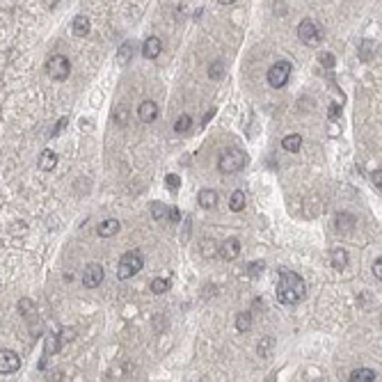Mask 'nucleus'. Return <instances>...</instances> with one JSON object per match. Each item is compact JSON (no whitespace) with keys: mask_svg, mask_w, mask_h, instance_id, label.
Listing matches in <instances>:
<instances>
[{"mask_svg":"<svg viewBox=\"0 0 382 382\" xmlns=\"http://www.w3.org/2000/svg\"><path fill=\"white\" fill-rule=\"evenodd\" d=\"M289 76H291V65L286 60L281 62H275V65L268 69V85H270L272 89H281L286 83H289Z\"/></svg>","mask_w":382,"mask_h":382,"instance_id":"nucleus-4","label":"nucleus"},{"mask_svg":"<svg viewBox=\"0 0 382 382\" xmlns=\"http://www.w3.org/2000/svg\"><path fill=\"white\" fill-rule=\"evenodd\" d=\"M21 368V357L14 350H0V375H10Z\"/></svg>","mask_w":382,"mask_h":382,"instance_id":"nucleus-7","label":"nucleus"},{"mask_svg":"<svg viewBox=\"0 0 382 382\" xmlns=\"http://www.w3.org/2000/svg\"><path fill=\"white\" fill-rule=\"evenodd\" d=\"M373 275L377 277V281L382 279V259H380V257H377V261L373 263Z\"/></svg>","mask_w":382,"mask_h":382,"instance_id":"nucleus-33","label":"nucleus"},{"mask_svg":"<svg viewBox=\"0 0 382 382\" xmlns=\"http://www.w3.org/2000/svg\"><path fill=\"white\" fill-rule=\"evenodd\" d=\"M165 185H167V190H179L181 188V179L176 174H167L165 176Z\"/></svg>","mask_w":382,"mask_h":382,"instance_id":"nucleus-30","label":"nucleus"},{"mask_svg":"<svg viewBox=\"0 0 382 382\" xmlns=\"http://www.w3.org/2000/svg\"><path fill=\"white\" fill-rule=\"evenodd\" d=\"M167 211H170V208H167L163 202H153L151 204V217H153V220H165Z\"/></svg>","mask_w":382,"mask_h":382,"instance_id":"nucleus-26","label":"nucleus"},{"mask_svg":"<svg viewBox=\"0 0 382 382\" xmlns=\"http://www.w3.org/2000/svg\"><path fill=\"white\" fill-rule=\"evenodd\" d=\"M217 249H220V257L225 259V261H234V259H238V254H240V240L238 238H227Z\"/></svg>","mask_w":382,"mask_h":382,"instance_id":"nucleus-11","label":"nucleus"},{"mask_svg":"<svg viewBox=\"0 0 382 382\" xmlns=\"http://www.w3.org/2000/svg\"><path fill=\"white\" fill-rule=\"evenodd\" d=\"M138 117H140V121H144V124L156 121L158 119V103L151 101V99L142 101V103H140V108H138Z\"/></svg>","mask_w":382,"mask_h":382,"instance_id":"nucleus-10","label":"nucleus"},{"mask_svg":"<svg viewBox=\"0 0 382 382\" xmlns=\"http://www.w3.org/2000/svg\"><path fill=\"white\" fill-rule=\"evenodd\" d=\"M281 147H284L289 153H298L300 149H302V135H300V133L286 135V138L281 140Z\"/></svg>","mask_w":382,"mask_h":382,"instance_id":"nucleus-19","label":"nucleus"},{"mask_svg":"<svg viewBox=\"0 0 382 382\" xmlns=\"http://www.w3.org/2000/svg\"><path fill=\"white\" fill-rule=\"evenodd\" d=\"M190 129H193V117H190V115H181L179 119L174 121V131H176V133H188Z\"/></svg>","mask_w":382,"mask_h":382,"instance_id":"nucleus-23","label":"nucleus"},{"mask_svg":"<svg viewBox=\"0 0 382 382\" xmlns=\"http://www.w3.org/2000/svg\"><path fill=\"white\" fill-rule=\"evenodd\" d=\"M121 229V225H119V220H115V217H110V220H106V222H101V225L97 227V234L101 236V238H110V236H115L117 231Z\"/></svg>","mask_w":382,"mask_h":382,"instance_id":"nucleus-13","label":"nucleus"},{"mask_svg":"<svg viewBox=\"0 0 382 382\" xmlns=\"http://www.w3.org/2000/svg\"><path fill=\"white\" fill-rule=\"evenodd\" d=\"M272 348H275V339H272V336H263V339L259 341V348H257L259 357H266L268 353H272Z\"/></svg>","mask_w":382,"mask_h":382,"instance_id":"nucleus-24","label":"nucleus"},{"mask_svg":"<svg viewBox=\"0 0 382 382\" xmlns=\"http://www.w3.org/2000/svg\"><path fill=\"white\" fill-rule=\"evenodd\" d=\"M65 126H67V117H62V119L60 121H57V126H55V129H53V138H55V135H60L62 133V129H65Z\"/></svg>","mask_w":382,"mask_h":382,"instance_id":"nucleus-36","label":"nucleus"},{"mask_svg":"<svg viewBox=\"0 0 382 382\" xmlns=\"http://www.w3.org/2000/svg\"><path fill=\"white\" fill-rule=\"evenodd\" d=\"M318 60H321V65L325 67V69H332V67L336 65V62H334V55H330V53H321V55H318Z\"/></svg>","mask_w":382,"mask_h":382,"instance_id":"nucleus-32","label":"nucleus"},{"mask_svg":"<svg viewBox=\"0 0 382 382\" xmlns=\"http://www.w3.org/2000/svg\"><path fill=\"white\" fill-rule=\"evenodd\" d=\"M371 176H373V183H375V188L380 190V188H382V170H380V167H377V170L373 172Z\"/></svg>","mask_w":382,"mask_h":382,"instance_id":"nucleus-34","label":"nucleus"},{"mask_svg":"<svg viewBox=\"0 0 382 382\" xmlns=\"http://www.w3.org/2000/svg\"><path fill=\"white\" fill-rule=\"evenodd\" d=\"M339 115H341V108H339V106H336V103H334V106L330 108V119L334 121V119H336V117H339Z\"/></svg>","mask_w":382,"mask_h":382,"instance_id":"nucleus-37","label":"nucleus"},{"mask_svg":"<svg viewBox=\"0 0 382 382\" xmlns=\"http://www.w3.org/2000/svg\"><path fill=\"white\" fill-rule=\"evenodd\" d=\"M39 170L42 172H51V170H55V165H57V153L55 151H51V149H46V151H42V156H39Z\"/></svg>","mask_w":382,"mask_h":382,"instance_id":"nucleus-16","label":"nucleus"},{"mask_svg":"<svg viewBox=\"0 0 382 382\" xmlns=\"http://www.w3.org/2000/svg\"><path fill=\"white\" fill-rule=\"evenodd\" d=\"M163 51V42L158 37H147L142 44V55L147 57V60H156L158 55H161Z\"/></svg>","mask_w":382,"mask_h":382,"instance_id":"nucleus-12","label":"nucleus"},{"mask_svg":"<svg viewBox=\"0 0 382 382\" xmlns=\"http://www.w3.org/2000/svg\"><path fill=\"white\" fill-rule=\"evenodd\" d=\"M144 268V257L140 249H131V252H126L124 257H121L119 261V268H117V277H119L121 281L124 279H131V277H135L140 270Z\"/></svg>","mask_w":382,"mask_h":382,"instance_id":"nucleus-2","label":"nucleus"},{"mask_svg":"<svg viewBox=\"0 0 382 382\" xmlns=\"http://www.w3.org/2000/svg\"><path fill=\"white\" fill-rule=\"evenodd\" d=\"M304 295H307V286L302 277L295 270L281 268L279 279H277V300L281 304H298L304 300Z\"/></svg>","mask_w":382,"mask_h":382,"instance_id":"nucleus-1","label":"nucleus"},{"mask_svg":"<svg viewBox=\"0 0 382 382\" xmlns=\"http://www.w3.org/2000/svg\"><path fill=\"white\" fill-rule=\"evenodd\" d=\"M245 204H247V197H245L243 190H234V193H231V197H229V208H231V211L240 213L245 208Z\"/></svg>","mask_w":382,"mask_h":382,"instance_id":"nucleus-20","label":"nucleus"},{"mask_svg":"<svg viewBox=\"0 0 382 382\" xmlns=\"http://www.w3.org/2000/svg\"><path fill=\"white\" fill-rule=\"evenodd\" d=\"M263 272V261H254V263H249L247 266V275L249 277H257V275H261Z\"/></svg>","mask_w":382,"mask_h":382,"instance_id":"nucleus-31","label":"nucleus"},{"mask_svg":"<svg viewBox=\"0 0 382 382\" xmlns=\"http://www.w3.org/2000/svg\"><path fill=\"white\" fill-rule=\"evenodd\" d=\"M220 5H231V3H236V0H217Z\"/></svg>","mask_w":382,"mask_h":382,"instance_id":"nucleus-38","label":"nucleus"},{"mask_svg":"<svg viewBox=\"0 0 382 382\" xmlns=\"http://www.w3.org/2000/svg\"><path fill=\"white\" fill-rule=\"evenodd\" d=\"M373 57V42H362V48H359V60L368 62Z\"/></svg>","mask_w":382,"mask_h":382,"instance_id":"nucleus-29","label":"nucleus"},{"mask_svg":"<svg viewBox=\"0 0 382 382\" xmlns=\"http://www.w3.org/2000/svg\"><path fill=\"white\" fill-rule=\"evenodd\" d=\"M245 163H247V156L240 149H227V151H222L220 161H217V170L222 174H236V172H240L245 167Z\"/></svg>","mask_w":382,"mask_h":382,"instance_id":"nucleus-3","label":"nucleus"},{"mask_svg":"<svg viewBox=\"0 0 382 382\" xmlns=\"http://www.w3.org/2000/svg\"><path fill=\"white\" fill-rule=\"evenodd\" d=\"M249 327H252V313H249V311H240L238 316H236V330H238V332H247Z\"/></svg>","mask_w":382,"mask_h":382,"instance_id":"nucleus-21","label":"nucleus"},{"mask_svg":"<svg viewBox=\"0 0 382 382\" xmlns=\"http://www.w3.org/2000/svg\"><path fill=\"white\" fill-rule=\"evenodd\" d=\"M46 71H48V78L53 80H67L71 74V62L67 60L65 55H53L46 65Z\"/></svg>","mask_w":382,"mask_h":382,"instance_id":"nucleus-5","label":"nucleus"},{"mask_svg":"<svg viewBox=\"0 0 382 382\" xmlns=\"http://www.w3.org/2000/svg\"><path fill=\"white\" fill-rule=\"evenodd\" d=\"M167 217H170L172 222H179V220H181V211H179L176 206H174V208H170V211H167Z\"/></svg>","mask_w":382,"mask_h":382,"instance_id":"nucleus-35","label":"nucleus"},{"mask_svg":"<svg viewBox=\"0 0 382 382\" xmlns=\"http://www.w3.org/2000/svg\"><path fill=\"white\" fill-rule=\"evenodd\" d=\"M222 76H225V62H222V60H215L211 67H208V78L220 80Z\"/></svg>","mask_w":382,"mask_h":382,"instance_id":"nucleus-25","label":"nucleus"},{"mask_svg":"<svg viewBox=\"0 0 382 382\" xmlns=\"http://www.w3.org/2000/svg\"><path fill=\"white\" fill-rule=\"evenodd\" d=\"M71 28H74L76 37H85V35H89V30H92V23H89V19L85 14H78L74 19V23H71Z\"/></svg>","mask_w":382,"mask_h":382,"instance_id":"nucleus-18","label":"nucleus"},{"mask_svg":"<svg viewBox=\"0 0 382 382\" xmlns=\"http://www.w3.org/2000/svg\"><path fill=\"white\" fill-rule=\"evenodd\" d=\"M348 261H350V257H348V252H345V249H341V247L332 249L330 263H332V268H334V270H343V268L348 266Z\"/></svg>","mask_w":382,"mask_h":382,"instance_id":"nucleus-15","label":"nucleus"},{"mask_svg":"<svg viewBox=\"0 0 382 382\" xmlns=\"http://www.w3.org/2000/svg\"><path fill=\"white\" fill-rule=\"evenodd\" d=\"M103 275H106V272H103L101 263H89L83 272V286L85 289H97V286L103 281Z\"/></svg>","mask_w":382,"mask_h":382,"instance_id":"nucleus-8","label":"nucleus"},{"mask_svg":"<svg viewBox=\"0 0 382 382\" xmlns=\"http://www.w3.org/2000/svg\"><path fill=\"white\" fill-rule=\"evenodd\" d=\"M350 382H375L377 380V373L373 368H355L348 377Z\"/></svg>","mask_w":382,"mask_h":382,"instance_id":"nucleus-17","label":"nucleus"},{"mask_svg":"<svg viewBox=\"0 0 382 382\" xmlns=\"http://www.w3.org/2000/svg\"><path fill=\"white\" fill-rule=\"evenodd\" d=\"M151 291H153V293H167V291H170V281H167V279H163V277H161V279H153L151 281Z\"/></svg>","mask_w":382,"mask_h":382,"instance_id":"nucleus-28","label":"nucleus"},{"mask_svg":"<svg viewBox=\"0 0 382 382\" xmlns=\"http://www.w3.org/2000/svg\"><path fill=\"white\" fill-rule=\"evenodd\" d=\"M298 37H300V42L309 44V46H316V44L321 42V30H318V25L313 23L311 19H304V21H300V25H298Z\"/></svg>","mask_w":382,"mask_h":382,"instance_id":"nucleus-6","label":"nucleus"},{"mask_svg":"<svg viewBox=\"0 0 382 382\" xmlns=\"http://www.w3.org/2000/svg\"><path fill=\"white\" fill-rule=\"evenodd\" d=\"M355 225H357V217H355L353 213H348V211L336 213V217H334V229L339 231V234H350V231L355 229Z\"/></svg>","mask_w":382,"mask_h":382,"instance_id":"nucleus-9","label":"nucleus"},{"mask_svg":"<svg viewBox=\"0 0 382 382\" xmlns=\"http://www.w3.org/2000/svg\"><path fill=\"white\" fill-rule=\"evenodd\" d=\"M197 202H199V206H202V208H215L217 206V193H215V190H211V188L199 190Z\"/></svg>","mask_w":382,"mask_h":382,"instance_id":"nucleus-14","label":"nucleus"},{"mask_svg":"<svg viewBox=\"0 0 382 382\" xmlns=\"http://www.w3.org/2000/svg\"><path fill=\"white\" fill-rule=\"evenodd\" d=\"M44 350H46V355H55L57 350H60V336H57V334H48Z\"/></svg>","mask_w":382,"mask_h":382,"instance_id":"nucleus-27","label":"nucleus"},{"mask_svg":"<svg viewBox=\"0 0 382 382\" xmlns=\"http://www.w3.org/2000/svg\"><path fill=\"white\" fill-rule=\"evenodd\" d=\"M131 57H133V44L126 42L124 46L119 48V53H117V62H119V65H129Z\"/></svg>","mask_w":382,"mask_h":382,"instance_id":"nucleus-22","label":"nucleus"}]
</instances>
